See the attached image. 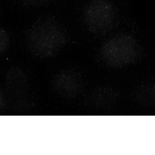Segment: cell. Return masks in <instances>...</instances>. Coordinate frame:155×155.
I'll return each instance as SVG.
<instances>
[{
  "instance_id": "cell-4",
  "label": "cell",
  "mask_w": 155,
  "mask_h": 155,
  "mask_svg": "<svg viewBox=\"0 0 155 155\" xmlns=\"http://www.w3.org/2000/svg\"><path fill=\"white\" fill-rule=\"evenodd\" d=\"M54 0H20L21 4L25 7L37 8L46 5Z\"/></svg>"
},
{
  "instance_id": "cell-2",
  "label": "cell",
  "mask_w": 155,
  "mask_h": 155,
  "mask_svg": "<svg viewBox=\"0 0 155 155\" xmlns=\"http://www.w3.org/2000/svg\"><path fill=\"white\" fill-rule=\"evenodd\" d=\"M116 17V9L109 0H91L84 9L83 21L91 33L101 34L113 27Z\"/></svg>"
},
{
  "instance_id": "cell-5",
  "label": "cell",
  "mask_w": 155,
  "mask_h": 155,
  "mask_svg": "<svg viewBox=\"0 0 155 155\" xmlns=\"http://www.w3.org/2000/svg\"><path fill=\"white\" fill-rule=\"evenodd\" d=\"M1 38V53L2 54L7 50L9 44V36L5 28L1 27L0 29Z\"/></svg>"
},
{
  "instance_id": "cell-1",
  "label": "cell",
  "mask_w": 155,
  "mask_h": 155,
  "mask_svg": "<svg viewBox=\"0 0 155 155\" xmlns=\"http://www.w3.org/2000/svg\"><path fill=\"white\" fill-rule=\"evenodd\" d=\"M28 49L40 58H49L60 52L67 42V33L59 21L52 15L38 18L25 33Z\"/></svg>"
},
{
  "instance_id": "cell-3",
  "label": "cell",
  "mask_w": 155,
  "mask_h": 155,
  "mask_svg": "<svg viewBox=\"0 0 155 155\" xmlns=\"http://www.w3.org/2000/svg\"><path fill=\"white\" fill-rule=\"evenodd\" d=\"M139 46L131 35L123 34L115 36L107 41L101 50V56L111 66L123 65L135 58Z\"/></svg>"
}]
</instances>
